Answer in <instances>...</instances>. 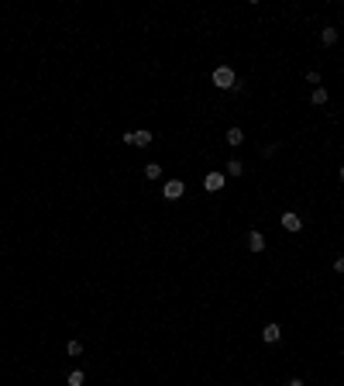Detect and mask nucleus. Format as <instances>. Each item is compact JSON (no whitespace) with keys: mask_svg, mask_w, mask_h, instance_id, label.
Returning a JSON list of instances; mask_svg holds the SVG:
<instances>
[{"mask_svg":"<svg viewBox=\"0 0 344 386\" xmlns=\"http://www.w3.org/2000/svg\"><path fill=\"white\" fill-rule=\"evenodd\" d=\"M245 142V131L241 128H227V145H241Z\"/></svg>","mask_w":344,"mask_h":386,"instance_id":"obj_9","label":"nucleus"},{"mask_svg":"<svg viewBox=\"0 0 344 386\" xmlns=\"http://www.w3.org/2000/svg\"><path fill=\"white\" fill-rule=\"evenodd\" d=\"M66 352H69V355H83V345H79V341H69Z\"/></svg>","mask_w":344,"mask_h":386,"instance_id":"obj_14","label":"nucleus"},{"mask_svg":"<svg viewBox=\"0 0 344 386\" xmlns=\"http://www.w3.org/2000/svg\"><path fill=\"white\" fill-rule=\"evenodd\" d=\"M66 383H69V386H83V383H86V376H83L79 369H72V373L66 376Z\"/></svg>","mask_w":344,"mask_h":386,"instance_id":"obj_10","label":"nucleus"},{"mask_svg":"<svg viewBox=\"0 0 344 386\" xmlns=\"http://www.w3.org/2000/svg\"><path fill=\"white\" fill-rule=\"evenodd\" d=\"M241 172H245V165H241L238 159H231V162H227V176H241Z\"/></svg>","mask_w":344,"mask_h":386,"instance_id":"obj_12","label":"nucleus"},{"mask_svg":"<svg viewBox=\"0 0 344 386\" xmlns=\"http://www.w3.org/2000/svg\"><path fill=\"white\" fill-rule=\"evenodd\" d=\"M286 386H306V383H303V380H289Z\"/></svg>","mask_w":344,"mask_h":386,"instance_id":"obj_17","label":"nucleus"},{"mask_svg":"<svg viewBox=\"0 0 344 386\" xmlns=\"http://www.w3.org/2000/svg\"><path fill=\"white\" fill-rule=\"evenodd\" d=\"M341 179H344V165H341Z\"/></svg>","mask_w":344,"mask_h":386,"instance_id":"obj_18","label":"nucleus"},{"mask_svg":"<svg viewBox=\"0 0 344 386\" xmlns=\"http://www.w3.org/2000/svg\"><path fill=\"white\" fill-rule=\"evenodd\" d=\"M203 186L210 190V193H217V190H224V172H206Z\"/></svg>","mask_w":344,"mask_h":386,"instance_id":"obj_4","label":"nucleus"},{"mask_svg":"<svg viewBox=\"0 0 344 386\" xmlns=\"http://www.w3.org/2000/svg\"><path fill=\"white\" fill-rule=\"evenodd\" d=\"M320 42H324V45H338V28H324V31H320Z\"/></svg>","mask_w":344,"mask_h":386,"instance_id":"obj_8","label":"nucleus"},{"mask_svg":"<svg viewBox=\"0 0 344 386\" xmlns=\"http://www.w3.org/2000/svg\"><path fill=\"white\" fill-rule=\"evenodd\" d=\"M262 338H265L269 345H275V341L282 338V328H279V324H265V328H262Z\"/></svg>","mask_w":344,"mask_h":386,"instance_id":"obj_6","label":"nucleus"},{"mask_svg":"<svg viewBox=\"0 0 344 386\" xmlns=\"http://www.w3.org/2000/svg\"><path fill=\"white\" fill-rule=\"evenodd\" d=\"M124 142L135 145V149H148V145H151V131H145V128H141V131H128Z\"/></svg>","mask_w":344,"mask_h":386,"instance_id":"obj_2","label":"nucleus"},{"mask_svg":"<svg viewBox=\"0 0 344 386\" xmlns=\"http://www.w3.org/2000/svg\"><path fill=\"white\" fill-rule=\"evenodd\" d=\"M248 248H251V252H265V234H262V231H251V234H248Z\"/></svg>","mask_w":344,"mask_h":386,"instance_id":"obj_7","label":"nucleus"},{"mask_svg":"<svg viewBox=\"0 0 344 386\" xmlns=\"http://www.w3.org/2000/svg\"><path fill=\"white\" fill-rule=\"evenodd\" d=\"M306 83H310V86L317 90V83H320V73H306Z\"/></svg>","mask_w":344,"mask_h":386,"instance_id":"obj_15","label":"nucleus"},{"mask_svg":"<svg viewBox=\"0 0 344 386\" xmlns=\"http://www.w3.org/2000/svg\"><path fill=\"white\" fill-rule=\"evenodd\" d=\"M145 176H148V179H158V176H162V165H158V162L145 165Z\"/></svg>","mask_w":344,"mask_h":386,"instance_id":"obj_13","label":"nucleus"},{"mask_svg":"<svg viewBox=\"0 0 344 386\" xmlns=\"http://www.w3.org/2000/svg\"><path fill=\"white\" fill-rule=\"evenodd\" d=\"M213 86H217V90H238L234 69H231V66H217V69H213Z\"/></svg>","mask_w":344,"mask_h":386,"instance_id":"obj_1","label":"nucleus"},{"mask_svg":"<svg viewBox=\"0 0 344 386\" xmlns=\"http://www.w3.org/2000/svg\"><path fill=\"white\" fill-rule=\"evenodd\" d=\"M282 228H286V231H299V228H303V221H299V214H293V211H286V214H282Z\"/></svg>","mask_w":344,"mask_h":386,"instance_id":"obj_5","label":"nucleus"},{"mask_svg":"<svg viewBox=\"0 0 344 386\" xmlns=\"http://www.w3.org/2000/svg\"><path fill=\"white\" fill-rule=\"evenodd\" d=\"M183 193H186V186H183V179H169V183L162 186V197H165V200H179Z\"/></svg>","mask_w":344,"mask_h":386,"instance_id":"obj_3","label":"nucleus"},{"mask_svg":"<svg viewBox=\"0 0 344 386\" xmlns=\"http://www.w3.org/2000/svg\"><path fill=\"white\" fill-rule=\"evenodd\" d=\"M310 100H313V104H327V90H324V86H317V90L310 93Z\"/></svg>","mask_w":344,"mask_h":386,"instance_id":"obj_11","label":"nucleus"},{"mask_svg":"<svg viewBox=\"0 0 344 386\" xmlns=\"http://www.w3.org/2000/svg\"><path fill=\"white\" fill-rule=\"evenodd\" d=\"M334 273H344V255L338 259V262H334Z\"/></svg>","mask_w":344,"mask_h":386,"instance_id":"obj_16","label":"nucleus"}]
</instances>
